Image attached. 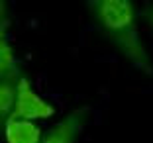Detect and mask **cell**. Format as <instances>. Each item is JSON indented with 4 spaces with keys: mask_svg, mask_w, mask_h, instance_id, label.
I'll return each instance as SVG.
<instances>
[{
    "mask_svg": "<svg viewBox=\"0 0 153 143\" xmlns=\"http://www.w3.org/2000/svg\"><path fill=\"white\" fill-rule=\"evenodd\" d=\"M90 20L106 41L143 75H153V59L140 30V6L130 0H94L86 4Z\"/></svg>",
    "mask_w": 153,
    "mask_h": 143,
    "instance_id": "6da1fadb",
    "label": "cell"
},
{
    "mask_svg": "<svg viewBox=\"0 0 153 143\" xmlns=\"http://www.w3.org/2000/svg\"><path fill=\"white\" fill-rule=\"evenodd\" d=\"M88 118H90L88 106L73 108L57 124H53L47 131H43V137L39 143H76Z\"/></svg>",
    "mask_w": 153,
    "mask_h": 143,
    "instance_id": "3957f363",
    "label": "cell"
},
{
    "mask_svg": "<svg viewBox=\"0 0 153 143\" xmlns=\"http://www.w3.org/2000/svg\"><path fill=\"white\" fill-rule=\"evenodd\" d=\"M43 131L36 122L22 120V118H10L2 130L4 143H39Z\"/></svg>",
    "mask_w": 153,
    "mask_h": 143,
    "instance_id": "277c9868",
    "label": "cell"
},
{
    "mask_svg": "<svg viewBox=\"0 0 153 143\" xmlns=\"http://www.w3.org/2000/svg\"><path fill=\"white\" fill-rule=\"evenodd\" d=\"M10 26V12H8V4L6 2H0V27L8 30Z\"/></svg>",
    "mask_w": 153,
    "mask_h": 143,
    "instance_id": "ba28073f",
    "label": "cell"
},
{
    "mask_svg": "<svg viewBox=\"0 0 153 143\" xmlns=\"http://www.w3.org/2000/svg\"><path fill=\"white\" fill-rule=\"evenodd\" d=\"M55 114H57L55 106L51 102H47L33 88L32 81L22 73L18 76V82H16V102H14V110L10 118L37 122V120H49Z\"/></svg>",
    "mask_w": 153,
    "mask_h": 143,
    "instance_id": "7a4b0ae2",
    "label": "cell"
},
{
    "mask_svg": "<svg viewBox=\"0 0 153 143\" xmlns=\"http://www.w3.org/2000/svg\"><path fill=\"white\" fill-rule=\"evenodd\" d=\"M140 18L143 20V22L147 24V27L153 31V2L143 4V6L140 8Z\"/></svg>",
    "mask_w": 153,
    "mask_h": 143,
    "instance_id": "52a82bcc",
    "label": "cell"
},
{
    "mask_svg": "<svg viewBox=\"0 0 153 143\" xmlns=\"http://www.w3.org/2000/svg\"><path fill=\"white\" fill-rule=\"evenodd\" d=\"M20 75H10L0 79V135H2L6 122L12 116L14 102H16V82H18Z\"/></svg>",
    "mask_w": 153,
    "mask_h": 143,
    "instance_id": "5b68a950",
    "label": "cell"
},
{
    "mask_svg": "<svg viewBox=\"0 0 153 143\" xmlns=\"http://www.w3.org/2000/svg\"><path fill=\"white\" fill-rule=\"evenodd\" d=\"M20 73L22 71H20L18 59H16V53L10 43L8 30L0 27V79L10 75H20Z\"/></svg>",
    "mask_w": 153,
    "mask_h": 143,
    "instance_id": "8992f818",
    "label": "cell"
}]
</instances>
